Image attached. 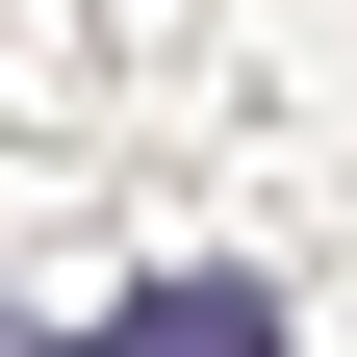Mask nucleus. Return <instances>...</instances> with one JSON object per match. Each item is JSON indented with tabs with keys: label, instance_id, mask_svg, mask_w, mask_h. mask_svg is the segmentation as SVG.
<instances>
[{
	"label": "nucleus",
	"instance_id": "f257e3e1",
	"mask_svg": "<svg viewBox=\"0 0 357 357\" xmlns=\"http://www.w3.org/2000/svg\"><path fill=\"white\" fill-rule=\"evenodd\" d=\"M77 357H281V306H255L230 255H204V281H128V306H102Z\"/></svg>",
	"mask_w": 357,
	"mask_h": 357
}]
</instances>
